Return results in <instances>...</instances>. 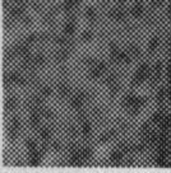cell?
Listing matches in <instances>:
<instances>
[{
    "label": "cell",
    "mask_w": 171,
    "mask_h": 173,
    "mask_svg": "<svg viewBox=\"0 0 171 173\" xmlns=\"http://www.w3.org/2000/svg\"><path fill=\"white\" fill-rule=\"evenodd\" d=\"M8 107L10 109H13V107H14V101H13L12 98H9V99H8Z\"/></svg>",
    "instance_id": "cell-6"
},
{
    "label": "cell",
    "mask_w": 171,
    "mask_h": 173,
    "mask_svg": "<svg viewBox=\"0 0 171 173\" xmlns=\"http://www.w3.org/2000/svg\"><path fill=\"white\" fill-rule=\"evenodd\" d=\"M92 37V33H89V32H87L84 33V40H89V38Z\"/></svg>",
    "instance_id": "cell-7"
},
{
    "label": "cell",
    "mask_w": 171,
    "mask_h": 173,
    "mask_svg": "<svg viewBox=\"0 0 171 173\" xmlns=\"http://www.w3.org/2000/svg\"><path fill=\"white\" fill-rule=\"evenodd\" d=\"M73 32H74V24H73V23H68L67 27H65V33H67V34H72Z\"/></svg>",
    "instance_id": "cell-1"
},
{
    "label": "cell",
    "mask_w": 171,
    "mask_h": 173,
    "mask_svg": "<svg viewBox=\"0 0 171 173\" xmlns=\"http://www.w3.org/2000/svg\"><path fill=\"white\" fill-rule=\"evenodd\" d=\"M133 14L135 17H139L142 14V6L141 5H135L134 9H133Z\"/></svg>",
    "instance_id": "cell-3"
},
{
    "label": "cell",
    "mask_w": 171,
    "mask_h": 173,
    "mask_svg": "<svg viewBox=\"0 0 171 173\" xmlns=\"http://www.w3.org/2000/svg\"><path fill=\"white\" fill-rule=\"evenodd\" d=\"M82 131H83V134H84V135H88V134H89V123H88V122H84V123H83Z\"/></svg>",
    "instance_id": "cell-4"
},
{
    "label": "cell",
    "mask_w": 171,
    "mask_h": 173,
    "mask_svg": "<svg viewBox=\"0 0 171 173\" xmlns=\"http://www.w3.org/2000/svg\"><path fill=\"white\" fill-rule=\"evenodd\" d=\"M87 17H88L89 19L95 18V9H93V8H88V9H87Z\"/></svg>",
    "instance_id": "cell-5"
},
{
    "label": "cell",
    "mask_w": 171,
    "mask_h": 173,
    "mask_svg": "<svg viewBox=\"0 0 171 173\" xmlns=\"http://www.w3.org/2000/svg\"><path fill=\"white\" fill-rule=\"evenodd\" d=\"M157 45H158V38L153 37L152 41H151V43H149V48H151V50H155V48L157 47Z\"/></svg>",
    "instance_id": "cell-2"
}]
</instances>
